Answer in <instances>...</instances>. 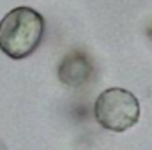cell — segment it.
<instances>
[{"instance_id":"6da1fadb","label":"cell","mask_w":152,"mask_h":150,"mask_svg":"<svg viewBox=\"0 0 152 150\" xmlns=\"http://www.w3.org/2000/svg\"><path fill=\"white\" fill-rule=\"evenodd\" d=\"M44 36V18L30 7H14L0 21V50L21 60L39 48Z\"/></svg>"},{"instance_id":"7a4b0ae2","label":"cell","mask_w":152,"mask_h":150,"mask_svg":"<svg viewBox=\"0 0 152 150\" xmlns=\"http://www.w3.org/2000/svg\"><path fill=\"white\" fill-rule=\"evenodd\" d=\"M94 118L106 131L124 133L138 124L140 103L136 95L126 88H106L94 103Z\"/></svg>"},{"instance_id":"3957f363","label":"cell","mask_w":152,"mask_h":150,"mask_svg":"<svg viewBox=\"0 0 152 150\" xmlns=\"http://www.w3.org/2000/svg\"><path fill=\"white\" fill-rule=\"evenodd\" d=\"M92 74H94V64L88 58V55L81 50L69 51L62 58V62L58 66V71H57L58 79L64 85L71 87V88L83 87L85 83L90 81Z\"/></svg>"},{"instance_id":"277c9868","label":"cell","mask_w":152,"mask_h":150,"mask_svg":"<svg viewBox=\"0 0 152 150\" xmlns=\"http://www.w3.org/2000/svg\"><path fill=\"white\" fill-rule=\"evenodd\" d=\"M147 34H149V37L152 39V25H151V27H149V30H147Z\"/></svg>"},{"instance_id":"5b68a950","label":"cell","mask_w":152,"mask_h":150,"mask_svg":"<svg viewBox=\"0 0 152 150\" xmlns=\"http://www.w3.org/2000/svg\"><path fill=\"white\" fill-rule=\"evenodd\" d=\"M0 150H7V149H5V145H4L2 141H0Z\"/></svg>"}]
</instances>
